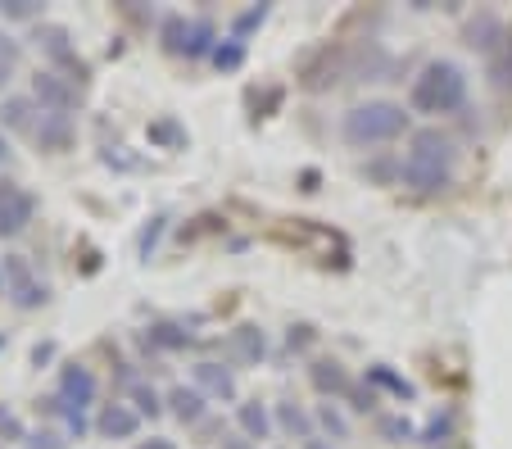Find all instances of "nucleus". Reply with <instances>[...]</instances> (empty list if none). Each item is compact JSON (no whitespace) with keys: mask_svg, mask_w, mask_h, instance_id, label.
Segmentation results:
<instances>
[{"mask_svg":"<svg viewBox=\"0 0 512 449\" xmlns=\"http://www.w3.org/2000/svg\"><path fill=\"white\" fill-rule=\"evenodd\" d=\"M454 168H458V146L454 137H445L440 127H422L408 146L404 164H399V177L404 186H413L417 196H435L454 182Z\"/></svg>","mask_w":512,"mask_h":449,"instance_id":"1","label":"nucleus"},{"mask_svg":"<svg viewBox=\"0 0 512 449\" xmlns=\"http://www.w3.org/2000/svg\"><path fill=\"white\" fill-rule=\"evenodd\" d=\"M408 105L417 114H458L467 105V73L454 59H431L422 73L413 78V91H408Z\"/></svg>","mask_w":512,"mask_h":449,"instance_id":"2","label":"nucleus"},{"mask_svg":"<svg viewBox=\"0 0 512 449\" xmlns=\"http://www.w3.org/2000/svg\"><path fill=\"white\" fill-rule=\"evenodd\" d=\"M408 127V109L395 100H363L340 118V132H345L349 146H386V141L404 137Z\"/></svg>","mask_w":512,"mask_h":449,"instance_id":"3","label":"nucleus"},{"mask_svg":"<svg viewBox=\"0 0 512 449\" xmlns=\"http://www.w3.org/2000/svg\"><path fill=\"white\" fill-rule=\"evenodd\" d=\"M0 273H5V295H10L19 309H41V304L50 300L46 282L32 273L23 254H5V268H0Z\"/></svg>","mask_w":512,"mask_h":449,"instance_id":"4","label":"nucleus"},{"mask_svg":"<svg viewBox=\"0 0 512 449\" xmlns=\"http://www.w3.org/2000/svg\"><path fill=\"white\" fill-rule=\"evenodd\" d=\"M59 404L87 413L91 404H96V372L82 368V363H68V368L59 372Z\"/></svg>","mask_w":512,"mask_h":449,"instance_id":"5","label":"nucleus"},{"mask_svg":"<svg viewBox=\"0 0 512 449\" xmlns=\"http://www.w3.org/2000/svg\"><path fill=\"white\" fill-rule=\"evenodd\" d=\"M32 96L41 100V109H46V114H64L68 118V109L78 105V91L68 87V78L64 73H37V78H32Z\"/></svg>","mask_w":512,"mask_h":449,"instance_id":"6","label":"nucleus"},{"mask_svg":"<svg viewBox=\"0 0 512 449\" xmlns=\"http://www.w3.org/2000/svg\"><path fill=\"white\" fill-rule=\"evenodd\" d=\"M37 46L46 50V55L55 59L64 73H73V78H82V73H87V69H82V59H78V50L68 46V28H59V23H41V28H37Z\"/></svg>","mask_w":512,"mask_h":449,"instance_id":"7","label":"nucleus"},{"mask_svg":"<svg viewBox=\"0 0 512 449\" xmlns=\"http://www.w3.org/2000/svg\"><path fill=\"white\" fill-rule=\"evenodd\" d=\"M463 37H467V46H472V50H481V55L490 59L494 50H499V41L508 37V28H503V19H499V14L481 10V14H476V19L463 28Z\"/></svg>","mask_w":512,"mask_h":449,"instance_id":"8","label":"nucleus"},{"mask_svg":"<svg viewBox=\"0 0 512 449\" xmlns=\"http://www.w3.org/2000/svg\"><path fill=\"white\" fill-rule=\"evenodd\" d=\"M136 427H141V413H136L132 404H105L96 418V431L105 440H132Z\"/></svg>","mask_w":512,"mask_h":449,"instance_id":"9","label":"nucleus"},{"mask_svg":"<svg viewBox=\"0 0 512 449\" xmlns=\"http://www.w3.org/2000/svg\"><path fill=\"white\" fill-rule=\"evenodd\" d=\"M195 391L213 400H236V377L223 363H195Z\"/></svg>","mask_w":512,"mask_h":449,"instance_id":"10","label":"nucleus"},{"mask_svg":"<svg viewBox=\"0 0 512 449\" xmlns=\"http://www.w3.org/2000/svg\"><path fill=\"white\" fill-rule=\"evenodd\" d=\"M485 82H490V91H499V96H512V32L499 41V50L485 59Z\"/></svg>","mask_w":512,"mask_h":449,"instance_id":"11","label":"nucleus"},{"mask_svg":"<svg viewBox=\"0 0 512 449\" xmlns=\"http://www.w3.org/2000/svg\"><path fill=\"white\" fill-rule=\"evenodd\" d=\"M309 377H313V386H318L322 395H349L354 391V381H349V372L340 368L336 359H318L309 368Z\"/></svg>","mask_w":512,"mask_h":449,"instance_id":"12","label":"nucleus"},{"mask_svg":"<svg viewBox=\"0 0 512 449\" xmlns=\"http://www.w3.org/2000/svg\"><path fill=\"white\" fill-rule=\"evenodd\" d=\"M32 214H37V200H32L28 191H19V196H14L10 205L0 209V236H14V232H23V227L32 223Z\"/></svg>","mask_w":512,"mask_h":449,"instance_id":"13","label":"nucleus"},{"mask_svg":"<svg viewBox=\"0 0 512 449\" xmlns=\"http://www.w3.org/2000/svg\"><path fill=\"white\" fill-rule=\"evenodd\" d=\"M168 404H173V413L182 422H200L204 418V395L195 391V386H173V391H168Z\"/></svg>","mask_w":512,"mask_h":449,"instance_id":"14","label":"nucleus"},{"mask_svg":"<svg viewBox=\"0 0 512 449\" xmlns=\"http://www.w3.org/2000/svg\"><path fill=\"white\" fill-rule=\"evenodd\" d=\"M236 422H241V431L250 440H268V431H272V418H268V409H263L259 400L241 404V409H236Z\"/></svg>","mask_w":512,"mask_h":449,"instance_id":"15","label":"nucleus"},{"mask_svg":"<svg viewBox=\"0 0 512 449\" xmlns=\"http://www.w3.org/2000/svg\"><path fill=\"white\" fill-rule=\"evenodd\" d=\"M37 141H41V150H64L68 146V118L64 114H46V109H41Z\"/></svg>","mask_w":512,"mask_h":449,"instance_id":"16","label":"nucleus"},{"mask_svg":"<svg viewBox=\"0 0 512 449\" xmlns=\"http://www.w3.org/2000/svg\"><path fill=\"white\" fill-rule=\"evenodd\" d=\"M186 37H191V23H186L182 14H168V19L159 23V41H164L168 55H186Z\"/></svg>","mask_w":512,"mask_h":449,"instance_id":"17","label":"nucleus"},{"mask_svg":"<svg viewBox=\"0 0 512 449\" xmlns=\"http://www.w3.org/2000/svg\"><path fill=\"white\" fill-rule=\"evenodd\" d=\"M277 422H281V431H290V436L313 440V418L304 409H295V404H277Z\"/></svg>","mask_w":512,"mask_h":449,"instance_id":"18","label":"nucleus"},{"mask_svg":"<svg viewBox=\"0 0 512 449\" xmlns=\"http://www.w3.org/2000/svg\"><path fill=\"white\" fill-rule=\"evenodd\" d=\"M368 381L372 386H381V391H390V395H399V400H413V381H404V377H395V372L386 368V363H377V368H368Z\"/></svg>","mask_w":512,"mask_h":449,"instance_id":"19","label":"nucleus"},{"mask_svg":"<svg viewBox=\"0 0 512 449\" xmlns=\"http://www.w3.org/2000/svg\"><path fill=\"white\" fill-rule=\"evenodd\" d=\"M213 55V19H191V37H186V59Z\"/></svg>","mask_w":512,"mask_h":449,"instance_id":"20","label":"nucleus"},{"mask_svg":"<svg viewBox=\"0 0 512 449\" xmlns=\"http://www.w3.org/2000/svg\"><path fill=\"white\" fill-rule=\"evenodd\" d=\"M213 69H223V73H236V69H241V64H245V46H241V41H218V46H213Z\"/></svg>","mask_w":512,"mask_h":449,"instance_id":"21","label":"nucleus"},{"mask_svg":"<svg viewBox=\"0 0 512 449\" xmlns=\"http://www.w3.org/2000/svg\"><path fill=\"white\" fill-rule=\"evenodd\" d=\"M232 350L241 354V359H263V332L259 327H236L232 332Z\"/></svg>","mask_w":512,"mask_h":449,"instance_id":"22","label":"nucleus"},{"mask_svg":"<svg viewBox=\"0 0 512 449\" xmlns=\"http://www.w3.org/2000/svg\"><path fill=\"white\" fill-rule=\"evenodd\" d=\"M0 123L19 127V132H23V127H32V100H19V96L5 100V105H0ZM32 132H37V127H32Z\"/></svg>","mask_w":512,"mask_h":449,"instance_id":"23","label":"nucleus"},{"mask_svg":"<svg viewBox=\"0 0 512 449\" xmlns=\"http://www.w3.org/2000/svg\"><path fill=\"white\" fill-rule=\"evenodd\" d=\"M150 141H155V146H173V150H182V146H186V132L173 123V118H159V123H150Z\"/></svg>","mask_w":512,"mask_h":449,"instance_id":"24","label":"nucleus"},{"mask_svg":"<svg viewBox=\"0 0 512 449\" xmlns=\"http://www.w3.org/2000/svg\"><path fill=\"white\" fill-rule=\"evenodd\" d=\"M150 345H159V350H182L191 336L182 332V327H168V323H159V327H150V336H145Z\"/></svg>","mask_w":512,"mask_h":449,"instance_id":"25","label":"nucleus"},{"mask_svg":"<svg viewBox=\"0 0 512 449\" xmlns=\"http://www.w3.org/2000/svg\"><path fill=\"white\" fill-rule=\"evenodd\" d=\"M132 404H136V413H150V418L164 409V404H159V395H155V386H145V381H136V386H132Z\"/></svg>","mask_w":512,"mask_h":449,"instance_id":"26","label":"nucleus"},{"mask_svg":"<svg viewBox=\"0 0 512 449\" xmlns=\"http://www.w3.org/2000/svg\"><path fill=\"white\" fill-rule=\"evenodd\" d=\"M37 0H0V19H37Z\"/></svg>","mask_w":512,"mask_h":449,"instance_id":"27","label":"nucleus"},{"mask_svg":"<svg viewBox=\"0 0 512 449\" xmlns=\"http://www.w3.org/2000/svg\"><path fill=\"white\" fill-rule=\"evenodd\" d=\"M318 422H322V427H327L336 440H345V436H349V422L340 418V409H336V404H322V409H318Z\"/></svg>","mask_w":512,"mask_h":449,"instance_id":"28","label":"nucleus"},{"mask_svg":"<svg viewBox=\"0 0 512 449\" xmlns=\"http://www.w3.org/2000/svg\"><path fill=\"white\" fill-rule=\"evenodd\" d=\"M268 19V5H254V10H245V14H236V23H232V32H236V41L245 37V32H254L259 23Z\"/></svg>","mask_w":512,"mask_h":449,"instance_id":"29","label":"nucleus"},{"mask_svg":"<svg viewBox=\"0 0 512 449\" xmlns=\"http://www.w3.org/2000/svg\"><path fill=\"white\" fill-rule=\"evenodd\" d=\"M0 440H23V422L5 404H0Z\"/></svg>","mask_w":512,"mask_h":449,"instance_id":"30","label":"nucleus"},{"mask_svg":"<svg viewBox=\"0 0 512 449\" xmlns=\"http://www.w3.org/2000/svg\"><path fill=\"white\" fill-rule=\"evenodd\" d=\"M345 400H349V404H354V409H358V413H372V404H377V395H372V391H363V386H354V391H349V395H345Z\"/></svg>","mask_w":512,"mask_h":449,"instance_id":"31","label":"nucleus"},{"mask_svg":"<svg viewBox=\"0 0 512 449\" xmlns=\"http://www.w3.org/2000/svg\"><path fill=\"white\" fill-rule=\"evenodd\" d=\"M386 436H390V440H408V436H413V427H408L404 418H390V422H386Z\"/></svg>","mask_w":512,"mask_h":449,"instance_id":"32","label":"nucleus"},{"mask_svg":"<svg viewBox=\"0 0 512 449\" xmlns=\"http://www.w3.org/2000/svg\"><path fill=\"white\" fill-rule=\"evenodd\" d=\"M28 449H59V436H55V431H41V436L28 440Z\"/></svg>","mask_w":512,"mask_h":449,"instance_id":"33","label":"nucleus"},{"mask_svg":"<svg viewBox=\"0 0 512 449\" xmlns=\"http://www.w3.org/2000/svg\"><path fill=\"white\" fill-rule=\"evenodd\" d=\"M0 59H5V64H19V46H14L10 37H0Z\"/></svg>","mask_w":512,"mask_h":449,"instance_id":"34","label":"nucleus"},{"mask_svg":"<svg viewBox=\"0 0 512 449\" xmlns=\"http://www.w3.org/2000/svg\"><path fill=\"white\" fill-rule=\"evenodd\" d=\"M19 191H23V186H19V182H0V209L10 205V200H14V196H19Z\"/></svg>","mask_w":512,"mask_h":449,"instance_id":"35","label":"nucleus"},{"mask_svg":"<svg viewBox=\"0 0 512 449\" xmlns=\"http://www.w3.org/2000/svg\"><path fill=\"white\" fill-rule=\"evenodd\" d=\"M136 449H177V445H173V440H168V436H150V440H141V445H136Z\"/></svg>","mask_w":512,"mask_h":449,"instance_id":"36","label":"nucleus"},{"mask_svg":"<svg viewBox=\"0 0 512 449\" xmlns=\"http://www.w3.org/2000/svg\"><path fill=\"white\" fill-rule=\"evenodd\" d=\"M223 449H250V445H245L241 436H232V440H223Z\"/></svg>","mask_w":512,"mask_h":449,"instance_id":"37","label":"nucleus"},{"mask_svg":"<svg viewBox=\"0 0 512 449\" xmlns=\"http://www.w3.org/2000/svg\"><path fill=\"white\" fill-rule=\"evenodd\" d=\"M10 69H14V64H5V59H0V87L10 82Z\"/></svg>","mask_w":512,"mask_h":449,"instance_id":"38","label":"nucleus"},{"mask_svg":"<svg viewBox=\"0 0 512 449\" xmlns=\"http://www.w3.org/2000/svg\"><path fill=\"white\" fill-rule=\"evenodd\" d=\"M304 449H331V445H327V440H318V436H313V440H304Z\"/></svg>","mask_w":512,"mask_h":449,"instance_id":"39","label":"nucleus"},{"mask_svg":"<svg viewBox=\"0 0 512 449\" xmlns=\"http://www.w3.org/2000/svg\"><path fill=\"white\" fill-rule=\"evenodd\" d=\"M5 155H10V146H5V137H0V159H5Z\"/></svg>","mask_w":512,"mask_h":449,"instance_id":"40","label":"nucleus"},{"mask_svg":"<svg viewBox=\"0 0 512 449\" xmlns=\"http://www.w3.org/2000/svg\"><path fill=\"white\" fill-rule=\"evenodd\" d=\"M0 291H5V273H0Z\"/></svg>","mask_w":512,"mask_h":449,"instance_id":"41","label":"nucleus"},{"mask_svg":"<svg viewBox=\"0 0 512 449\" xmlns=\"http://www.w3.org/2000/svg\"><path fill=\"white\" fill-rule=\"evenodd\" d=\"M0 350H5V336H0Z\"/></svg>","mask_w":512,"mask_h":449,"instance_id":"42","label":"nucleus"}]
</instances>
